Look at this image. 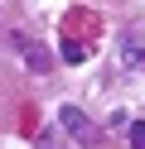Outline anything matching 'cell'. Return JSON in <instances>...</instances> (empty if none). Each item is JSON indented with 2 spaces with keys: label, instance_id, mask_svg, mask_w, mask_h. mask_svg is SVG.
I'll return each instance as SVG.
<instances>
[{
  "label": "cell",
  "instance_id": "6da1fadb",
  "mask_svg": "<svg viewBox=\"0 0 145 149\" xmlns=\"http://www.w3.org/2000/svg\"><path fill=\"white\" fill-rule=\"evenodd\" d=\"M58 120H63V130H68L73 139H87V135H92V130H87V116H82L77 106H63V111H58Z\"/></svg>",
  "mask_w": 145,
  "mask_h": 149
},
{
  "label": "cell",
  "instance_id": "7a4b0ae2",
  "mask_svg": "<svg viewBox=\"0 0 145 149\" xmlns=\"http://www.w3.org/2000/svg\"><path fill=\"white\" fill-rule=\"evenodd\" d=\"M121 63H131V68L145 63V39H140V34H126V39H121Z\"/></svg>",
  "mask_w": 145,
  "mask_h": 149
},
{
  "label": "cell",
  "instance_id": "3957f363",
  "mask_svg": "<svg viewBox=\"0 0 145 149\" xmlns=\"http://www.w3.org/2000/svg\"><path fill=\"white\" fill-rule=\"evenodd\" d=\"M19 48H24V58H29V68H48V58H44V53H39V43H19Z\"/></svg>",
  "mask_w": 145,
  "mask_h": 149
},
{
  "label": "cell",
  "instance_id": "277c9868",
  "mask_svg": "<svg viewBox=\"0 0 145 149\" xmlns=\"http://www.w3.org/2000/svg\"><path fill=\"white\" fill-rule=\"evenodd\" d=\"M63 58H68V63H82V58H87V48H82L77 39H68V43H63Z\"/></svg>",
  "mask_w": 145,
  "mask_h": 149
},
{
  "label": "cell",
  "instance_id": "5b68a950",
  "mask_svg": "<svg viewBox=\"0 0 145 149\" xmlns=\"http://www.w3.org/2000/svg\"><path fill=\"white\" fill-rule=\"evenodd\" d=\"M126 130H131V144H135V149H145V120H131Z\"/></svg>",
  "mask_w": 145,
  "mask_h": 149
}]
</instances>
